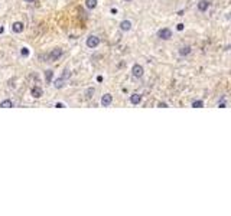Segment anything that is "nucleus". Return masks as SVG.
Here are the masks:
<instances>
[{
    "label": "nucleus",
    "instance_id": "f257e3e1",
    "mask_svg": "<svg viewBox=\"0 0 231 216\" xmlns=\"http://www.w3.org/2000/svg\"><path fill=\"white\" fill-rule=\"evenodd\" d=\"M100 45V38L98 36H95V35H91L87 38V46L91 48V49H94V48H97Z\"/></svg>",
    "mask_w": 231,
    "mask_h": 216
},
{
    "label": "nucleus",
    "instance_id": "f03ea898",
    "mask_svg": "<svg viewBox=\"0 0 231 216\" xmlns=\"http://www.w3.org/2000/svg\"><path fill=\"white\" fill-rule=\"evenodd\" d=\"M131 72H133V76H134V78H142L143 74H144V69H143L142 65L134 64L133 68H131Z\"/></svg>",
    "mask_w": 231,
    "mask_h": 216
},
{
    "label": "nucleus",
    "instance_id": "7ed1b4c3",
    "mask_svg": "<svg viewBox=\"0 0 231 216\" xmlns=\"http://www.w3.org/2000/svg\"><path fill=\"white\" fill-rule=\"evenodd\" d=\"M158 36H159L160 39H163V40H168V39H171V38H172V30H171V29H168V28L160 29L159 32H158Z\"/></svg>",
    "mask_w": 231,
    "mask_h": 216
},
{
    "label": "nucleus",
    "instance_id": "20e7f679",
    "mask_svg": "<svg viewBox=\"0 0 231 216\" xmlns=\"http://www.w3.org/2000/svg\"><path fill=\"white\" fill-rule=\"evenodd\" d=\"M61 56H62V49H61V48H55V49H52L51 53H49V59H51V61H58Z\"/></svg>",
    "mask_w": 231,
    "mask_h": 216
},
{
    "label": "nucleus",
    "instance_id": "39448f33",
    "mask_svg": "<svg viewBox=\"0 0 231 216\" xmlns=\"http://www.w3.org/2000/svg\"><path fill=\"white\" fill-rule=\"evenodd\" d=\"M111 102H113V95L111 94H104L101 97V105L103 107H108Z\"/></svg>",
    "mask_w": 231,
    "mask_h": 216
},
{
    "label": "nucleus",
    "instance_id": "423d86ee",
    "mask_svg": "<svg viewBox=\"0 0 231 216\" xmlns=\"http://www.w3.org/2000/svg\"><path fill=\"white\" fill-rule=\"evenodd\" d=\"M23 29H25V25H23L22 22H15V23L12 25V30H13L15 33H22Z\"/></svg>",
    "mask_w": 231,
    "mask_h": 216
},
{
    "label": "nucleus",
    "instance_id": "0eeeda50",
    "mask_svg": "<svg viewBox=\"0 0 231 216\" xmlns=\"http://www.w3.org/2000/svg\"><path fill=\"white\" fill-rule=\"evenodd\" d=\"M130 102H131L133 105H139V104L142 102V95H140V94H131V95H130Z\"/></svg>",
    "mask_w": 231,
    "mask_h": 216
},
{
    "label": "nucleus",
    "instance_id": "6e6552de",
    "mask_svg": "<svg viewBox=\"0 0 231 216\" xmlns=\"http://www.w3.org/2000/svg\"><path fill=\"white\" fill-rule=\"evenodd\" d=\"M120 29H122L123 32L131 30V22H130V20H123V22L120 23Z\"/></svg>",
    "mask_w": 231,
    "mask_h": 216
},
{
    "label": "nucleus",
    "instance_id": "1a4fd4ad",
    "mask_svg": "<svg viewBox=\"0 0 231 216\" xmlns=\"http://www.w3.org/2000/svg\"><path fill=\"white\" fill-rule=\"evenodd\" d=\"M31 94H32L33 98H41L42 94H43V91H42V88H39V86H33L32 91H31Z\"/></svg>",
    "mask_w": 231,
    "mask_h": 216
},
{
    "label": "nucleus",
    "instance_id": "9d476101",
    "mask_svg": "<svg viewBox=\"0 0 231 216\" xmlns=\"http://www.w3.org/2000/svg\"><path fill=\"white\" fill-rule=\"evenodd\" d=\"M208 7H210V1H208V0H201V1L198 3V9H199L201 12L208 10Z\"/></svg>",
    "mask_w": 231,
    "mask_h": 216
},
{
    "label": "nucleus",
    "instance_id": "9b49d317",
    "mask_svg": "<svg viewBox=\"0 0 231 216\" xmlns=\"http://www.w3.org/2000/svg\"><path fill=\"white\" fill-rule=\"evenodd\" d=\"M189 53H191V46H188V45H186V46H182V48L179 49V55H181V56H186V55H189Z\"/></svg>",
    "mask_w": 231,
    "mask_h": 216
},
{
    "label": "nucleus",
    "instance_id": "f8f14e48",
    "mask_svg": "<svg viewBox=\"0 0 231 216\" xmlns=\"http://www.w3.org/2000/svg\"><path fill=\"white\" fill-rule=\"evenodd\" d=\"M53 86L56 88V89H61V88H64L65 86V79L64 78H59V79H56L55 84H53Z\"/></svg>",
    "mask_w": 231,
    "mask_h": 216
},
{
    "label": "nucleus",
    "instance_id": "ddd939ff",
    "mask_svg": "<svg viewBox=\"0 0 231 216\" xmlns=\"http://www.w3.org/2000/svg\"><path fill=\"white\" fill-rule=\"evenodd\" d=\"M0 107H1V108H12V107H13V102H12V100H3L0 102Z\"/></svg>",
    "mask_w": 231,
    "mask_h": 216
},
{
    "label": "nucleus",
    "instance_id": "4468645a",
    "mask_svg": "<svg viewBox=\"0 0 231 216\" xmlns=\"http://www.w3.org/2000/svg\"><path fill=\"white\" fill-rule=\"evenodd\" d=\"M97 0H85V6L88 7V9H95L97 7Z\"/></svg>",
    "mask_w": 231,
    "mask_h": 216
},
{
    "label": "nucleus",
    "instance_id": "2eb2a0df",
    "mask_svg": "<svg viewBox=\"0 0 231 216\" xmlns=\"http://www.w3.org/2000/svg\"><path fill=\"white\" fill-rule=\"evenodd\" d=\"M52 78H53V71H51V69L45 71V79H46V82H51Z\"/></svg>",
    "mask_w": 231,
    "mask_h": 216
},
{
    "label": "nucleus",
    "instance_id": "dca6fc26",
    "mask_svg": "<svg viewBox=\"0 0 231 216\" xmlns=\"http://www.w3.org/2000/svg\"><path fill=\"white\" fill-rule=\"evenodd\" d=\"M192 107H194V108H202V107H204V102L201 100H196L192 102Z\"/></svg>",
    "mask_w": 231,
    "mask_h": 216
},
{
    "label": "nucleus",
    "instance_id": "f3484780",
    "mask_svg": "<svg viewBox=\"0 0 231 216\" xmlns=\"http://www.w3.org/2000/svg\"><path fill=\"white\" fill-rule=\"evenodd\" d=\"M20 55L26 58V56L29 55V49H28V48H22V49H20Z\"/></svg>",
    "mask_w": 231,
    "mask_h": 216
},
{
    "label": "nucleus",
    "instance_id": "a211bd4d",
    "mask_svg": "<svg viewBox=\"0 0 231 216\" xmlns=\"http://www.w3.org/2000/svg\"><path fill=\"white\" fill-rule=\"evenodd\" d=\"M85 94H87V98H91V97H92V94H94V88H88Z\"/></svg>",
    "mask_w": 231,
    "mask_h": 216
},
{
    "label": "nucleus",
    "instance_id": "6ab92c4d",
    "mask_svg": "<svg viewBox=\"0 0 231 216\" xmlns=\"http://www.w3.org/2000/svg\"><path fill=\"white\" fill-rule=\"evenodd\" d=\"M68 76H71V72H70L68 69H65V71H64V75H62V78H64V79H67Z\"/></svg>",
    "mask_w": 231,
    "mask_h": 216
},
{
    "label": "nucleus",
    "instance_id": "aec40b11",
    "mask_svg": "<svg viewBox=\"0 0 231 216\" xmlns=\"http://www.w3.org/2000/svg\"><path fill=\"white\" fill-rule=\"evenodd\" d=\"M55 107H56V108H65V104H62V102H56Z\"/></svg>",
    "mask_w": 231,
    "mask_h": 216
},
{
    "label": "nucleus",
    "instance_id": "412c9836",
    "mask_svg": "<svg viewBox=\"0 0 231 216\" xmlns=\"http://www.w3.org/2000/svg\"><path fill=\"white\" fill-rule=\"evenodd\" d=\"M183 26H185V25H183V23H179L178 26H176V29H178L179 32H181V30H183Z\"/></svg>",
    "mask_w": 231,
    "mask_h": 216
},
{
    "label": "nucleus",
    "instance_id": "4be33fe9",
    "mask_svg": "<svg viewBox=\"0 0 231 216\" xmlns=\"http://www.w3.org/2000/svg\"><path fill=\"white\" fill-rule=\"evenodd\" d=\"M159 107H160V108H166V107H168V104H165V102H160Z\"/></svg>",
    "mask_w": 231,
    "mask_h": 216
},
{
    "label": "nucleus",
    "instance_id": "5701e85b",
    "mask_svg": "<svg viewBox=\"0 0 231 216\" xmlns=\"http://www.w3.org/2000/svg\"><path fill=\"white\" fill-rule=\"evenodd\" d=\"M25 1H28V3H32V1H35V0H25Z\"/></svg>",
    "mask_w": 231,
    "mask_h": 216
},
{
    "label": "nucleus",
    "instance_id": "b1692460",
    "mask_svg": "<svg viewBox=\"0 0 231 216\" xmlns=\"http://www.w3.org/2000/svg\"><path fill=\"white\" fill-rule=\"evenodd\" d=\"M126 1H131V0H126Z\"/></svg>",
    "mask_w": 231,
    "mask_h": 216
}]
</instances>
